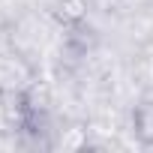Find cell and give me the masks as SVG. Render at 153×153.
<instances>
[{"mask_svg": "<svg viewBox=\"0 0 153 153\" xmlns=\"http://www.w3.org/2000/svg\"><path fill=\"white\" fill-rule=\"evenodd\" d=\"M6 117L21 135H42L45 132V111L27 90H15L6 99Z\"/></svg>", "mask_w": 153, "mask_h": 153, "instance_id": "cell-1", "label": "cell"}]
</instances>
